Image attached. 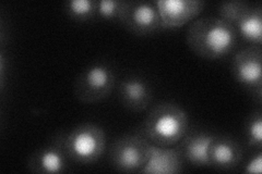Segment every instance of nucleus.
Segmentation results:
<instances>
[{"label":"nucleus","mask_w":262,"mask_h":174,"mask_svg":"<svg viewBox=\"0 0 262 174\" xmlns=\"http://www.w3.org/2000/svg\"><path fill=\"white\" fill-rule=\"evenodd\" d=\"M63 10L71 20L78 22H86L97 18L94 0H69L64 4Z\"/></svg>","instance_id":"obj_15"},{"label":"nucleus","mask_w":262,"mask_h":174,"mask_svg":"<svg viewBox=\"0 0 262 174\" xmlns=\"http://www.w3.org/2000/svg\"><path fill=\"white\" fill-rule=\"evenodd\" d=\"M119 22L127 31L137 36H147L163 30L161 15L155 2L126 0Z\"/></svg>","instance_id":"obj_8"},{"label":"nucleus","mask_w":262,"mask_h":174,"mask_svg":"<svg viewBox=\"0 0 262 174\" xmlns=\"http://www.w3.org/2000/svg\"><path fill=\"white\" fill-rule=\"evenodd\" d=\"M244 137L250 148L261 149L262 146V113L255 110L245 121Z\"/></svg>","instance_id":"obj_16"},{"label":"nucleus","mask_w":262,"mask_h":174,"mask_svg":"<svg viewBox=\"0 0 262 174\" xmlns=\"http://www.w3.org/2000/svg\"><path fill=\"white\" fill-rule=\"evenodd\" d=\"M151 145L139 131L122 135L110 148V164L117 171L140 173L149 159Z\"/></svg>","instance_id":"obj_6"},{"label":"nucleus","mask_w":262,"mask_h":174,"mask_svg":"<svg viewBox=\"0 0 262 174\" xmlns=\"http://www.w3.org/2000/svg\"><path fill=\"white\" fill-rule=\"evenodd\" d=\"M235 29L217 15L194 19L187 30L190 51L203 59L215 60L231 55L238 44Z\"/></svg>","instance_id":"obj_1"},{"label":"nucleus","mask_w":262,"mask_h":174,"mask_svg":"<svg viewBox=\"0 0 262 174\" xmlns=\"http://www.w3.org/2000/svg\"><path fill=\"white\" fill-rule=\"evenodd\" d=\"M189 131V117L175 103L162 102L146 114L139 132L153 145L173 146Z\"/></svg>","instance_id":"obj_2"},{"label":"nucleus","mask_w":262,"mask_h":174,"mask_svg":"<svg viewBox=\"0 0 262 174\" xmlns=\"http://www.w3.org/2000/svg\"><path fill=\"white\" fill-rule=\"evenodd\" d=\"M126 0H98L96 2L97 18L105 21H120Z\"/></svg>","instance_id":"obj_17"},{"label":"nucleus","mask_w":262,"mask_h":174,"mask_svg":"<svg viewBox=\"0 0 262 174\" xmlns=\"http://www.w3.org/2000/svg\"><path fill=\"white\" fill-rule=\"evenodd\" d=\"M214 135L206 131H188V133L179 142V149L184 161L195 167H211L209 149Z\"/></svg>","instance_id":"obj_14"},{"label":"nucleus","mask_w":262,"mask_h":174,"mask_svg":"<svg viewBox=\"0 0 262 174\" xmlns=\"http://www.w3.org/2000/svg\"><path fill=\"white\" fill-rule=\"evenodd\" d=\"M209 158L211 167L231 170L242 162L244 148L231 136L214 135L209 149Z\"/></svg>","instance_id":"obj_12"},{"label":"nucleus","mask_w":262,"mask_h":174,"mask_svg":"<svg viewBox=\"0 0 262 174\" xmlns=\"http://www.w3.org/2000/svg\"><path fill=\"white\" fill-rule=\"evenodd\" d=\"M119 102L126 109L141 112L150 107L153 101V87L150 82L137 76H131L119 82Z\"/></svg>","instance_id":"obj_11"},{"label":"nucleus","mask_w":262,"mask_h":174,"mask_svg":"<svg viewBox=\"0 0 262 174\" xmlns=\"http://www.w3.org/2000/svg\"><path fill=\"white\" fill-rule=\"evenodd\" d=\"M245 173L260 174L262 172V152L258 149V152L251 156V158L246 162L244 170Z\"/></svg>","instance_id":"obj_18"},{"label":"nucleus","mask_w":262,"mask_h":174,"mask_svg":"<svg viewBox=\"0 0 262 174\" xmlns=\"http://www.w3.org/2000/svg\"><path fill=\"white\" fill-rule=\"evenodd\" d=\"M217 16L235 29L237 36L252 46L262 44V6L246 0L223 2L217 6Z\"/></svg>","instance_id":"obj_3"},{"label":"nucleus","mask_w":262,"mask_h":174,"mask_svg":"<svg viewBox=\"0 0 262 174\" xmlns=\"http://www.w3.org/2000/svg\"><path fill=\"white\" fill-rule=\"evenodd\" d=\"M184 169V158L178 148L171 146L151 145L150 156L140 173L175 174Z\"/></svg>","instance_id":"obj_13"},{"label":"nucleus","mask_w":262,"mask_h":174,"mask_svg":"<svg viewBox=\"0 0 262 174\" xmlns=\"http://www.w3.org/2000/svg\"><path fill=\"white\" fill-rule=\"evenodd\" d=\"M69 157L63 145V134L54 137L51 143L33 153L28 159L27 169L36 174L62 173L68 167Z\"/></svg>","instance_id":"obj_9"},{"label":"nucleus","mask_w":262,"mask_h":174,"mask_svg":"<svg viewBox=\"0 0 262 174\" xmlns=\"http://www.w3.org/2000/svg\"><path fill=\"white\" fill-rule=\"evenodd\" d=\"M155 5L161 15L163 30H173L194 20L206 3L202 0H158Z\"/></svg>","instance_id":"obj_10"},{"label":"nucleus","mask_w":262,"mask_h":174,"mask_svg":"<svg viewBox=\"0 0 262 174\" xmlns=\"http://www.w3.org/2000/svg\"><path fill=\"white\" fill-rule=\"evenodd\" d=\"M63 145L69 159L82 163H94L106 147L105 131L93 123H83L63 134Z\"/></svg>","instance_id":"obj_4"},{"label":"nucleus","mask_w":262,"mask_h":174,"mask_svg":"<svg viewBox=\"0 0 262 174\" xmlns=\"http://www.w3.org/2000/svg\"><path fill=\"white\" fill-rule=\"evenodd\" d=\"M117 83L116 72L105 62L90 64L75 82V96L83 104H96L107 98Z\"/></svg>","instance_id":"obj_5"},{"label":"nucleus","mask_w":262,"mask_h":174,"mask_svg":"<svg viewBox=\"0 0 262 174\" xmlns=\"http://www.w3.org/2000/svg\"><path fill=\"white\" fill-rule=\"evenodd\" d=\"M231 72L234 80L253 99L262 101V47L249 45L234 54Z\"/></svg>","instance_id":"obj_7"}]
</instances>
